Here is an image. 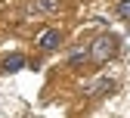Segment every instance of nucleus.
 I'll use <instances>...</instances> for the list:
<instances>
[{
    "mask_svg": "<svg viewBox=\"0 0 130 118\" xmlns=\"http://www.w3.org/2000/svg\"><path fill=\"white\" fill-rule=\"evenodd\" d=\"M115 53H118V41L111 37V34L96 37V41H93V47H90V56H93L96 62H105V59H111Z\"/></svg>",
    "mask_w": 130,
    "mask_h": 118,
    "instance_id": "f257e3e1",
    "label": "nucleus"
},
{
    "mask_svg": "<svg viewBox=\"0 0 130 118\" xmlns=\"http://www.w3.org/2000/svg\"><path fill=\"white\" fill-rule=\"evenodd\" d=\"M37 44H40V50H46V53H50V50H56V47L62 44V34H59L56 28H46L43 34L37 37Z\"/></svg>",
    "mask_w": 130,
    "mask_h": 118,
    "instance_id": "f03ea898",
    "label": "nucleus"
},
{
    "mask_svg": "<svg viewBox=\"0 0 130 118\" xmlns=\"http://www.w3.org/2000/svg\"><path fill=\"white\" fill-rule=\"evenodd\" d=\"M25 65H28V59L15 53V56H6L3 59V72H19V69H25Z\"/></svg>",
    "mask_w": 130,
    "mask_h": 118,
    "instance_id": "7ed1b4c3",
    "label": "nucleus"
},
{
    "mask_svg": "<svg viewBox=\"0 0 130 118\" xmlns=\"http://www.w3.org/2000/svg\"><path fill=\"white\" fill-rule=\"evenodd\" d=\"M105 90H115V81H96L87 87V93H105Z\"/></svg>",
    "mask_w": 130,
    "mask_h": 118,
    "instance_id": "20e7f679",
    "label": "nucleus"
},
{
    "mask_svg": "<svg viewBox=\"0 0 130 118\" xmlns=\"http://www.w3.org/2000/svg\"><path fill=\"white\" fill-rule=\"evenodd\" d=\"M121 19H130V0H124V3H118V9H115Z\"/></svg>",
    "mask_w": 130,
    "mask_h": 118,
    "instance_id": "39448f33",
    "label": "nucleus"
},
{
    "mask_svg": "<svg viewBox=\"0 0 130 118\" xmlns=\"http://www.w3.org/2000/svg\"><path fill=\"white\" fill-rule=\"evenodd\" d=\"M34 9H56V0H37Z\"/></svg>",
    "mask_w": 130,
    "mask_h": 118,
    "instance_id": "423d86ee",
    "label": "nucleus"
}]
</instances>
